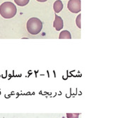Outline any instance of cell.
Returning a JSON list of instances; mask_svg holds the SVG:
<instances>
[{
  "mask_svg": "<svg viewBox=\"0 0 132 118\" xmlns=\"http://www.w3.org/2000/svg\"><path fill=\"white\" fill-rule=\"evenodd\" d=\"M17 8L13 2H5L0 6V15L5 19H11L16 15Z\"/></svg>",
  "mask_w": 132,
  "mask_h": 118,
  "instance_id": "obj_1",
  "label": "cell"
},
{
  "mask_svg": "<svg viewBox=\"0 0 132 118\" xmlns=\"http://www.w3.org/2000/svg\"><path fill=\"white\" fill-rule=\"evenodd\" d=\"M43 29V23L37 17H31L27 22V31L31 35H37Z\"/></svg>",
  "mask_w": 132,
  "mask_h": 118,
  "instance_id": "obj_2",
  "label": "cell"
},
{
  "mask_svg": "<svg viewBox=\"0 0 132 118\" xmlns=\"http://www.w3.org/2000/svg\"><path fill=\"white\" fill-rule=\"evenodd\" d=\"M68 9L73 13H78L81 10L80 0H69L67 4Z\"/></svg>",
  "mask_w": 132,
  "mask_h": 118,
  "instance_id": "obj_3",
  "label": "cell"
},
{
  "mask_svg": "<svg viewBox=\"0 0 132 118\" xmlns=\"http://www.w3.org/2000/svg\"><path fill=\"white\" fill-rule=\"evenodd\" d=\"M55 19L53 22V27L55 28L57 31H60L61 29H62L64 27V22H63V19H62V17L58 16L57 13L55 14Z\"/></svg>",
  "mask_w": 132,
  "mask_h": 118,
  "instance_id": "obj_4",
  "label": "cell"
},
{
  "mask_svg": "<svg viewBox=\"0 0 132 118\" xmlns=\"http://www.w3.org/2000/svg\"><path fill=\"white\" fill-rule=\"evenodd\" d=\"M53 9L55 13H59L63 9V4L61 0H57L53 4Z\"/></svg>",
  "mask_w": 132,
  "mask_h": 118,
  "instance_id": "obj_5",
  "label": "cell"
},
{
  "mask_svg": "<svg viewBox=\"0 0 132 118\" xmlns=\"http://www.w3.org/2000/svg\"><path fill=\"white\" fill-rule=\"evenodd\" d=\"M59 39H71V35L69 31L64 30L60 34Z\"/></svg>",
  "mask_w": 132,
  "mask_h": 118,
  "instance_id": "obj_6",
  "label": "cell"
},
{
  "mask_svg": "<svg viewBox=\"0 0 132 118\" xmlns=\"http://www.w3.org/2000/svg\"><path fill=\"white\" fill-rule=\"evenodd\" d=\"M14 2L19 6H24L29 3V0H14Z\"/></svg>",
  "mask_w": 132,
  "mask_h": 118,
  "instance_id": "obj_7",
  "label": "cell"
},
{
  "mask_svg": "<svg viewBox=\"0 0 132 118\" xmlns=\"http://www.w3.org/2000/svg\"><path fill=\"white\" fill-rule=\"evenodd\" d=\"M80 18H81V15L79 14L77 16V18L76 19V24L77 27L79 29L81 28V24H80Z\"/></svg>",
  "mask_w": 132,
  "mask_h": 118,
  "instance_id": "obj_8",
  "label": "cell"
},
{
  "mask_svg": "<svg viewBox=\"0 0 132 118\" xmlns=\"http://www.w3.org/2000/svg\"><path fill=\"white\" fill-rule=\"evenodd\" d=\"M80 113H67V118H78Z\"/></svg>",
  "mask_w": 132,
  "mask_h": 118,
  "instance_id": "obj_9",
  "label": "cell"
},
{
  "mask_svg": "<svg viewBox=\"0 0 132 118\" xmlns=\"http://www.w3.org/2000/svg\"><path fill=\"white\" fill-rule=\"evenodd\" d=\"M37 2H45L47 0H36Z\"/></svg>",
  "mask_w": 132,
  "mask_h": 118,
  "instance_id": "obj_10",
  "label": "cell"
}]
</instances>
